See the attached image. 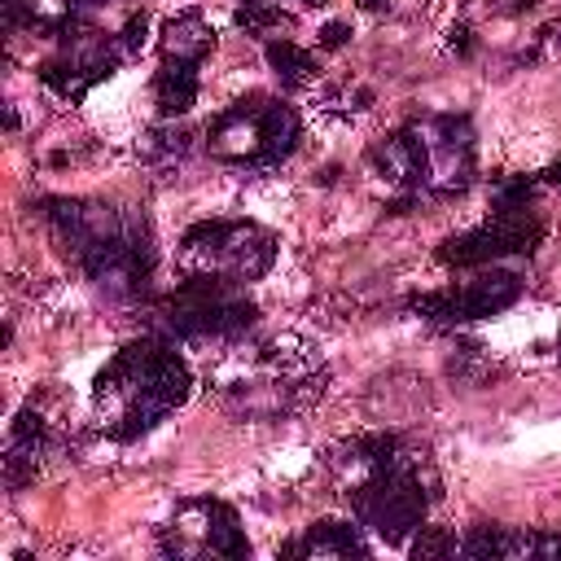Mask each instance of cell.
Segmentation results:
<instances>
[{"label": "cell", "mask_w": 561, "mask_h": 561, "mask_svg": "<svg viewBox=\"0 0 561 561\" xmlns=\"http://www.w3.org/2000/svg\"><path fill=\"white\" fill-rule=\"evenodd\" d=\"M153 96H158V110L167 118L188 114L197 105V66H188V61H162V70L153 79Z\"/></svg>", "instance_id": "8fae6325"}, {"label": "cell", "mask_w": 561, "mask_h": 561, "mask_svg": "<svg viewBox=\"0 0 561 561\" xmlns=\"http://www.w3.org/2000/svg\"><path fill=\"white\" fill-rule=\"evenodd\" d=\"M215 48V31H210V22L202 18V13H175L167 26H162V57L167 61H188V66H197L206 53Z\"/></svg>", "instance_id": "30bf717a"}, {"label": "cell", "mask_w": 561, "mask_h": 561, "mask_svg": "<svg viewBox=\"0 0 561 561\" xmlns=\"http://www.w3.org/2000/svg\"><path fill=\"white\" fill-rule=\"evenodd\" d=\"M530 202H535V180L517 175V180L495 184V210H526Z\"/></svg>", "instance_id": "9a60e30c"}, {"label": "cell", "mask_w": 561, "mask_h": 561, "mask_svg": "<svg viewBox=\"0 0 561 561\" xmlns=\"http://www.w3.org/2000/svg\"><path fill=\"white\" fill-rule=\"evenodd\" d=\"M543 180H548V184H561V158H557V162L543 171Z\"/></svg>", "instance_id": "d6986e66"}, {"label": "cell", "mask_w": 561, "mask_h": 561, "mask_svg": "<svg viewBox=\"0 0 561 561\" xmlns=\"http://www.w3.org/2000/svg\"><path fill=\"white\" fill-rule=\"evenodd\" d=\"M206 145L215 158L224 162H241V167H276L280 158H289L298 149V114L280 101L267 96H250V101H232L224 114H215V123L206 127Z\"/></svg>", "instance_id": "277c9868"}, {"label": "cell", "mask_w": 561, "mask_h": 561, "mask_svg": "<svg viewBox=\"0 0 561 561\" xmlns=\"http://www.w3.org/2000/svg\"><path fill=\"white\" fill-rule=\"evenodd\" d=\"M430 500H438V478L425 456L394 451V460L373 465V478H364L351 491V508L359 526H368L386 543H403L412 530H421Z\"/></svg>", "instance_id": "7a4b0ae2"}, {"label": "cell", "mask_w": 561, "mask_h": 561, "mask_svg": "<svg viewBox=\"0 0 561 561\" xmlns=\"http://www.w3.org/2000/svg\"><path fill=\"white\" fill-rule=\"evenodd\" d=\"M517 298H522V276L517 272H482V276L465 280L460 289L416 294L412 311L434 320V324H469V320H486V316L513 307Z\"/></svg>", "instance_id": "ba28073f"}, {"label": "cell", "mask_w": 561, "mask_h": 561, "mask_svg": "<svg viewBox=\"0 0 561 561\" xmlns=\"http://www.w3.org/2000/svg\"><path fill=\"white\" fill-rule=\"evenodd\" d=\"M145 31H149V18L145 13H131L127 26H123V35H118V48L123 53H140L145 48Z\"/></svg>", "instance_id": "2e32d148"}, {"label": "cell", "mask_w": 561, "mask_h": 561, "mask_svg": "<svg viewBox=\"0 0 561 561\" xmlns=\"http://www.w3.org/2000/svg\"><path fill=\"white\" fill-rule=\"evenodd\" d=\"M188 386L193 373L175 351L158 342H131L96 373L92 403L101 412L105 434L131 443L149 434L167 412H175L188 399Z\"/></svg>", "instance_id": "6da1fadb"}, {"label": "cell", "mask_w": 561, "mask_h": 561, "mask_svg": "<svg viewBox=\"0 0 561 561\" xmlns=\"http://www.w3.org/2000/svg\"><path fill=\"white\" fill-rule=\"evenodd\" d=\"M285 557H311V561H342V557H368L364 535L351 522H316L302 530L298 543L285 548Z\"/></svg>", "instance_id": "9c48e42d"}, {"label": "cell", "mask_w": 561, "mask_h": 561, "mask_svg": "<svg viewBox=\"0 0 561 561\" xmlns=\"http://www.w3.org/2000/svg\"><path fill=\"white\" fill-rule=\"evenodd\" d=\"M539 241H543V224L530 210H495L486 224H478L460 237H447L438 245V263L482 267V263L504 259V254H530Z\"/></svg>", "instance_id": "52a82bcc"}, {"label": "cell", "mask_w": 561, "mask_h": 561, "mask_svg": "<svg viewBox=\"0 0 561 561\" xmlns=\"http://www.w3.org/2000/svg\"><path fill=\"white\" fill-rule=\"evenodd\" d=\"M390 0H359V9H368V13H377V9H386Z\"/></svg>", "instance_id": "ffe728a7"}, {"label": "cell", "mask_w": 561, "mask_h": 561, "mask_svg": "<svg viewBox=\"0 0 561 561\" xmlns=\"http://www.w3.org/2000/svg\"><path fill=\"white\" fill-rule=\"evenodd\" d=\"M351 39V26L346 22H329L324 31H320V48H342Z\"/></svg>", "instance_id": "e0dca14e"}, {"label": "cell", "mask_w": 561, "mask_h": 561, "mask_svg": "<svg viewBox=\"0 0 561 561\" xmlns=\"http://www.w3.org/2000/svg\"><path fill=\"white\" fill-rule=\"evenodd\" d=\"M175 259L184 276L245 285V280H259L276 263V237L245 219H206L180 237Z\"/></svg>", "instance_id": "3957f363"}, {"label": "cell", "mask_w": 561, "mask_h": 561, "mask_svg": "<svg viewBox=\"0 0 561 561\" xmlns=\"http://www.w3.org/2000/svg\"><path fill=\"white\" fill-rule=\"evenodd\" d=\"M267 66L276 70V79H280L285 88H307V83L316 79V57H311L307 48L289 44V39H272V44H267Z\"/></svg>", "instance_id": "7c38bea8"}, {"label": "cell", "mask_w": 561, "mask_h": 561, "mask_svg": "<svg viewBox=\"0 0 561 561\" xmlns=\"http://www.w3.org/2000/svg\"><path fill=\"white\" fill-rule=\"evenodd\" d=\"M451 48H456L460 57H469V48H473V39H469V26H451Z\"/></svg>", "instance_id": "ac0fdd59"}, {"label": "cell", "mask_w": 561, "mask_h": 561, "mask_svg": "<svg viewBox=\"0 0 561 561\" xmlns=\"http://www.w3.org/2000/svg\"><path fill=\"white\" fill-rule=\"evenodd\" d=\"M412 557L425 561V557H456V535H447L443 526H421L416 543H412Z\"/></svg>", "instance_id": "5bb4252c"}, {"label": "cell", "mask_w": 561, "mask_h": 561, "mask_svg": "<svg viewBox=\"0 0 561 561\" xmlns=\"http://www.w3.org/2000/svg\"><path fill=\"white\" fill-rule=\"evenodd\" d=\"M276 22H285V18H280V9L272 0H241V9H237V26L250 31V35H263Z\"/></svg>", "instance_id": "4fadbf2b"}, {"label": "cell", "mask_w": 561, "mask_h": 561, "mask_svg": "<svg viewBox=\"0 0 561 561\" xmlns=\"http://www.w3.org/2000/svg\"><path fill=\"white\" fill-rule=\"evenodd\" d=\"M302 4H324V0H302Z\"/></svg>", "instance_id": "44dd1931"}, {"label": "cell", "mask_w": 561, "mask_h": 561, "mask_svg": "<svg viewBox=\"0 0 561 561\" xmlns=\"http://www.w3.org/2000/svg\"><path fill=\"white\" fill-rule=\"evenodd\" d=\"M162 548L175 557H250V539L237 526V513L219 500H184L162 535Z\"/></svg>", "instance_id": "8992f818"}, {"label": "cell", "mask_w": 561, "mask_h": 561, "mask_svg": "<svg viewBox=\"0 0 561 561\" xmlns=\"http://www.w3.org/2000/svg\"><path fill=\"white\" fill-rule=\"evenodd\" d=\"M416 162H421V193H460L473 180V131L469 118L456 114H434V118H416L403 127Z\"/></svg>", "instance_id": "5b68a950"}]
</instances>
